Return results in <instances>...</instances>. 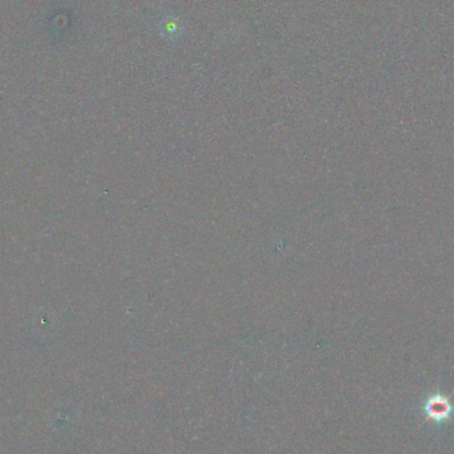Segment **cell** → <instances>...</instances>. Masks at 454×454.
Here are the masks:
<instances>
[{
	"label": "cell",
	"instance_id": "cell-1",
	"mask_svg": "<svg viewBox=\"0 0 454 454\" xmlns=\"http://www.w3.org/2000/svg\"><path fill=\"white\" fill-rule=\"evenodd\" d=\"M423 411L426 414V420H433L437 423H441V421H446L450 419L452 405H450L448 396H444L441 393H436L426 400Z\"/></svg>",
	"mask_w": 454,
	"mask_h": 454
}]
</instances>
